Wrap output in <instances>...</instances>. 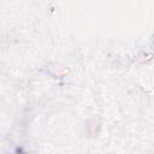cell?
<instances>
[{
	"label": "cell",
	"mask_w": 154,
	"mask_h": 154,
	"mask_svg": "<svg viewBox=\"0 0 154 154\" xmlns=\"http://www.w3.org/2000/svg\"><path fill=\"white\" fill-rule=\"evenodd\" d=\"M101 129V120L97 117H91L85 122V132L88 135V137L90 138H95Z\"/></svg>",
	"instance_id": "cell-2"
},
{
	"label": "cell",
	"mask_w": 154,
	"mask_h": 154,
	"mask_svg": "<svg viewBox=\"0 0 154 154\" xmlns=\"http://www.w3.org/2000/svg\"><path fill=\"white\" fill-rule=\"evenodd\" d=\"M46 72L49 76H52L53 78H64V77L70 75L71 70L66 65H64L61 63L53 61V63H49L46 66Z\"/></svg>",
	"instance_id": "cell-1"
},
{
	"label": "cell",
	"mask_w": 154,
	"mask_h": 154,
	"mask_svg": "<svg viewBox=\"0 0 154 154\" xmlns=\"http://www.w3.org/2000/svg\"><path fill=\"white\" fill-rule=\"evenodd\" d=\"M152 60V54L150 53H142L136 57V61L138 63H148Z\"/></svg>",
	"instance_id": "cell-3"
}]
</instances>
